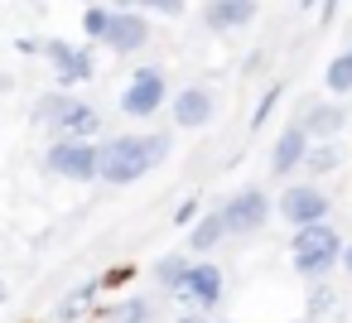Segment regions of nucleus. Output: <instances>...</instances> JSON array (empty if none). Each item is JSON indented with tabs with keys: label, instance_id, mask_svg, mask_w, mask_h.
Returning a JSON list of instances; mask_svg holds the SVG:
<instances>
[{
	"label": "nucleus",
	"instance_id": "21",
	"mask_svg": "<svg viewBox=\"0 0 352 323\" xmlns=\"http://www.w3.org/2000/svg\"><path fill=\"white\" fill-rule=\"evenodd\" d=\"M73 49H78V44H68V39H44V58H49V68H63V63L73 58Z\"/></svg>",
	"mask_w": 352,
	"mask_h": 323
},
{
	"label": "nucleus",
	"instance_id": "26",
	"mask_svg": "<svg viewBox=\"0 0 352 323\" xmlns=\"http://www.w3.org/2000/svg\"><path fill=\"white\" fill-rule=\"evenodd\" d=\"M342 270H352V246H342V260H338Z\"/></svg>",
	"mask_w": 352,
	"mask_h": 323
},
{
	"label": "nucleus",
	"instance_id": "22",
	"mask_svg": "<svg viewBox=\"0 0 352 323\" xmlns=\"http://www.w3.org/2000/svg\"><path fill=\"white\" fill-rule=\"evenodd\" d=\"M140 10L145 15H184L188 0H140Z\"/></svg>",
	"mask_w": 352,
	"mask_h": 323
},
{
	"label": "nucleus",
	"instance_id": "18",
	"mask_svg": "<svg viewBox=\"0 0 352 323\" xmlns=\"http://www.w3.org/2000/svg\"><path fill=\"white\" fill-rule=\"evenodd\" d=\"M323 87L333 92V97H352V44L328 63V73H323Z\"/></svg>",
	"mask_w": 352,
	"mask_h": 323
},
{
	"label": "nucleus",
	"instance_id": "31",
	"mask_svg": "<svg viewBox=\"0 0 352 323\" xmlns=\"http://www.w3.org/2000/svg\"><path fill=\"white\" fill-rule=\"evenodd\" d=\"M34 5H39V0H34Z\"/></svg>",
	"mask_w": 352,
	"mask_h": 323
},
{
	"label": "nucleus",
	"instance_id": "16",
	"mask_svg": "<svg viewBox=\"0 0 352 323\" xmlns=\"http://www.w3.org/2000/svg\"><path fill=\"white\" fill-rule=\"evenodd\" d=\"M338 164H342V145H338V140H314L299 174H333Z\"/></svg>",
	"mask_w": 352,
	"mask_h": 323
},
{
	"label": "nucleus",
	"instance_id": "9",
	"mask_svg": "<svg viewBox=\"0 0 352 323\" xmlns=\"http://www.w3.org/2000/svg\"><path fill=\"white\" fill-rule=\"evenodd\" d=\"M150 20H145V10H111V25H107V34H102V44L97 49H111V54H121V58H131V54H140L145 44H150Z\"/></svg>",
	"mask_w": 352,
	"mask_h": 323
},
{
	"label": "nucleus",
	"instance_id": "25",
	"mask_svg": "<svg viewBox=\"0 0 352 323\" xmlns=\"http://www.w3.org/2000/svg\"><path fill=\"white\" fill-rule=\"evenodd\" d=\"M111 10H140V0H107Z\"/></svg>",
	"mask_w": 352,
	"mask_h": 323
},
{
	"label": "nucleus",
	"instance_id": "8",
	"mask_svg": "<svg viewBox=\"0 0 352 323\" xmlns=\"http://www.w3.org/2000/svg\"><path fill=\"white\" fill-rule=\"evenodd\" d=\"M328 212H333V203H328V193L318 183H289L280 193V203H275V217L289 222L294 232L299 227H314V222H328Z\"/></svg>",
	"mask_w": 352,
	"mask_h": 323
},
{
	"label": "nucleus",
	"instance_id": "4",
	"mask_svg": "<svg viewBox=\"0 0 352 323\" xmlns=\"http://www.w3.org/2000/svg\"><path fill=\"white\" fill-rule=\"evenodd\" d=\"M217 212H222L227 236H256V232H265V222L275 217V203H270V193H265V188L246 183V188H236Z\"/></svg>",
	"mask_w": 352,
	"mask_h": 323
},
{
	"label": "nucleus",
	"instance_id": "13",
	"mask_svg": "<svg viewBox=\"0 0 352 323\" xmlns=\"http://www.w3.org/2000/svg\"><path fill=\"white\" fill-rule=\"evenodd\" d=\"M299 126L309 131V140H338L347 126V107L342 102H309L299 111Z\"/></svg>",
	"mask_w": 352,
	"mask_h": 323
},
{
	"label": "nucleus",
	"instance_id": "11",
	"mask_svg": "<svg viewBox=\"0 0 352 323\" xmlns=\"http://www.w3.org/2000/svg\"><path fill=\"white\" fill-rule=\"evenodd\" d=\"M261 15V0H208L203 5V30L208 34H236Z\"/></svg>",
	"mask_w": 352,
	"mask_h": 323
},
{
	"label": "nucleus",
	"instance_id": "5",
	"mask_svg": "<svg viewBox=\"0 0 352 323\" xmlns=\"http://www.w3.org/2000/svg\"><path fill=\"white\" fill-rule=\"evenodd\" d=\"M174 92H169V78H164V68H155V63H145V68H135L131 73V82H126V92H121V116H131V121H150L164 102H169Z\"/></svg>",
	"mask_w": 352,
	"mask_h": 323
},
{
	"label": "nucleus",
	"instance_id": "15",
	"mask_svg": "<svg viewBox=\"0 0 352 323\" xmlns=\"http://www.w3.org/2000/svg\"><path fill=\"white\" fill-rule=\"evenodd\" d=\"M188 265H193V260H188L184 251H169V256H160V260H155V270H150V275H155V285H160L164 294H179V285H184Z\"/></svg>",
	"mask_w": 352,
	"mask_h": 323
},
{
	"label": "nucleus",
	"instance_id": "20",
	"mask_svg": "<svg viewBox=\"0 0 352 323\" xmlns=\"http://www.w3.org/2000/svg\"><path fill=\"white\" fill-rule=\"evenodd\" d=\"M116 323H155V304L150 299H131L116 309Z\"/></svg>",
	"mask_w": 352,
	"mask_h": 323
},
{
	"label": "nucleus",
	"instance_id": "30",
	"mask_svg": "<svg viewBox=\"0 0 352 323\" xmlns=\"http://www.w3.org/2000/svg\"><path fill=\"white\" fill-rule=\"evenodd\" d=\"M289 323H304V318H289Z\"/></svg>",
	"mask_w": 352,
	"mask_h": 323
},
{
	"label": "nucleus",
	"instance_id": "7",
	"mask_svg": "<svg viewBox=\"0 0 352 323\" xmlns=\"http://www.w3.org/2000/svg\"><path fill=\"white\" fill-rule=\"evenodd\" d=\"M44 169L63 183H92L97 179V140H49Z\"/></svg>",
	"mask_w": 352,
	"mask_h": 323
},
{
	"label": "nucleus",
	"instance_id": "28",
	"mask_svg": "<svg viewBox=\"0 0 352 323\" xmlns=\"http://www.w3.org/2000/svg\"><path fill=\"white\" fill-rule=\"evenodd\" d=\"M6 299H10V285H6V280H0V304H6Z\"/></svg>",
	"mask_w": 352,
	"mask_h": 323
},
{
	"label": "nucleus",
	"instance_id": "14",
	"mask_svg": "<svg viewBox=\"0 0 352 323\" xmlns=\"http://www.w3.org/2000/svg\"><path fill=\"white\" fill-rule=\"evenodd\" d=\"M92 49H97V44H82V49H73V58H68L63 68H54L58 92H73V87H82V82L97 78V54H92Z\"/></svg>",
	"mask_w": 352,
	"mask_h": 323
},
{
	"label": "nucleus",
	"instance_id": "29",
	"mask_svg": "<svg viewBox=\"0 0 352 323\" xmlns=\"http://www.w3.org/2000/svg\"><path fill=\"white\" fill-rule=\"evenodd\" d=\"M82 5H97V0H82Z\"/></svg>",
	"mask_w": 352,
	"mask_h": 323
},
{
	"label": "nucleus",
	"instance_id": "2",
	"mask_svg": "<svg viewBox=\"0 0 352 323\" xmlns=\"http://www.w3.org/2000/svg\"><path fill=\"white\" fill-rule=\"evenodd\" d=\"M30 121L39 131H49L54 140H97L102 135V111L82 97H68V92H44L34 102Z\"/></svg>",
	"mask_w": 352,
	"mask_h": 323
},
{
	"label": "nucleus",
	"instance_id": "6",
	"mask_svg": "<svg viewBox=\"0 0 352 323\" xmlns=\"http://www.w3.org/2000/svg\"><path fill=\"white\" fill-rule=\"evenodd\" d=\"M174 299H179L188 313H212V309H222V299H227V275H222V265H217V260H193Z\"/></svg>",
	"mask_w": 352,
	"mask_h": 323
},
{
	"label": "nucleus",
	"instance_id": "1",
	"mask_svg": "<svg viewBox=\"0 0 352 323\" xmlns=\"http://www.w3.org/2000/svg\"><path fill=\"white\" fill-rule=\"evenodd\" d=\"M174 150V135L164 131H150V135H111V140H97V179L111 183V188H126V183H140L150 169H160Z\"/></svg>",
	"mask_w": 352,
	"mask_h": 323
},
{
	"label": "nucleus",
	"instance_id": "12",
	"mask_svg": "<svg viewBox=\"0 0 352 323\" xmlns=\"http://www.w3.org/2000/svg\"><path fill=\"white\" fill-rule=\"evenodd\" d=\"M309 131L294 121V126H285L280 135H275V145H270V174L275 179H285V174H299L304 169V155H309Z\"/></svg>",
	"mask_w": 352,
	"mask_h": 323
},
{
	"label": "nucleus",
	"instance_id": "19",
	"mask_svg": "<svg viewBox=\"0 0 352 323\" xmlns=\"http://www.w3.org/2000/svg\"><path fill=\"white\" fill-rule=\"evenodd\" d=\"M107 25H111V5H87L82 10V34H87V44H102V34H107Z\"/></svg>",
	"mask_w": 352,
	"mask_h": 323
},
{
	"label": "nucleus",
	"instance_id": "3",
	"mask_svg": "<svg viewBox=\"0 0 352 323\" xmlns=\"http://www.w3.org/2000/svg\"><path fill=\"white\" fill-rule=\"evenodd\" d=\"M342 246H347V241L338 236V227H333V222L299 227V232L289 236V265H294L304 280H323L328 270H338Z\"/></svg>",
	"mask_w": 352,
	"mask_h": 323
},
{
	"label": "nucleus",
	"instance_id": "17",
	"mask_svg": "<svg viewBox=\"0 0 352 323\" xmlns=\"http://www.w3.org/2000/svg\"><path fill=\"white\" fill-rule=\"evenodd\" d=\"M222 236H227V227H222V212H203V217L188 227V251H212Z\"/></svg>",
	"mask_w": 352,
	"mask_h": 323
},
{
	"label": "nucleus",
	"instance_id": "27",
	"mask_svg": "<svg viewBox=\"0 0 352 323\" xmlns=\"http://www.w3.org/2000/svg\"><path fill=\"white\" fill-rule=\"evenodd\" d=\"M179 323H203V313H184V318H179Z\"/></svg>",
	"mask_w": 352,
	"mask_h": 323
},
{
	"label": "nucleus",
	"instance_id": "23",
	"mask_svg": "<svg viewBox=\"0 0 352 323\" xmlns=\"http://www.w3.org/2000/svg\"><path fill=\"white\" fill-rule=\"evenodd\" d=\"M15 49H20L25 58H34V54H44V39H30V34H25V39H15Z\"/></svg>",
	"mask_w": 352,
	"mask_h": 323
},
{
	"label": "nucleus",
	"instance_id": "10",
	"mask_svg": "<svg viewBox=\"0 0 352 323\" xmlns=\"http://www.w3.org/2000/svg\"><path fill=\"white\" fill-rule=\"evenodd\" d=\"M169 116H174L179 131H203V126L217 116L212 87H184V92H174V97H169Z\"/></svg>",
	"mask_w": 352,
	"mask_h": 323
},
{
	"label": "nucleus",
	"instance_id": "24",
	"mask_svg": "<svg viewBox=\"0 0 352 323\" xmlns=\"http://www.w3.org/2000/svg\"><path fill=\"white\" fill-rule=\"evenodd\" d=\"M174 222H179V227H184V222H198V203H184V208L174 212Z\"/></svg>",
	"mask_w": 352,
	"mask_h": 323
}]
</instances>
